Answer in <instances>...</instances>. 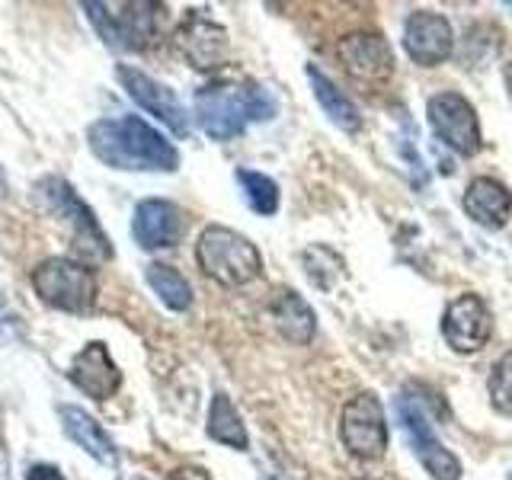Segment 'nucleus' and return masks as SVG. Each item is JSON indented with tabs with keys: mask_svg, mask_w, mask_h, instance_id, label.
Instances as JSON below:
<instances>
[{
	"mask_svg": "<svg viewBox=\"0 0 512 480\" xmlns=\"http://www.w3.org/2000/svg\"><path fill=\"white\" fill-rule=\"evenodd\" d=\"M196 122L212 141L237 138L250 122H269L276 116L272 93L256 80H215L196 90Z\"/></svg>",
	"mask_w": 512,
	"mask_h": 480,
	"instance_id": "nucleus-2",
	"label": "nucleus"
},
{
	"mask_svg": "<svg viewBox=\"0 0 512 480\" xmlns=\"http://www.w3.org/2000/svg\"><path fill=\"white\" fill-rule=\"evenodd\" d=\"M308 80H311V90H314V100L324 109V116L343 128V132L356 135L362 128V116H359V106L349 100V96L333 84V80L317 68V64H308Z\"/></svg>",
	"mask_w": 512,
	"mask_h": 480,
	"instance_id": "nucleus-20",
	"label": "nucleus"
},
{
	"mask_svg": "<svg viewBox=\"0 0 512 480\" xmlns=\"http://www.w3.org/2000/svg\"><path fill=\"white\" fill-rule=\"evenodd\" d=\"M116 77H119L122 90L132 96L144 112H151L154 119L164 122L176 138H189L192 122H189V112L180 103L176 90L160 84V80H154L151 74H144L141 68H132V64H119Z\"/></svg>",
	"mask_w": 512,
	"mask_h": 480,
	"instance_id": "nucleus-10",
	"label": "nucleus"
},
{
	"mask_svg": "<svg viewBox=\"0 0 512 480\" xmlns=\"http://www.w3.org/2000/svg\"><path fill=\"white\" fill-rule=\"evenodd\" d=\"M80 10L87 13V20L96 26L100 39L116 48V52H135L157 39V26H160V4H148V0H138V4H80Z\"/></svg>",
	"mask_w": 512,
	"mask_h": 480,
	"instance_id": "nucleus-6",
	"label": "nucleus"
},
{
	"mask_svg": "<svg viewBox=\"0 0 512 480\" xmlns=\"http://www.w3.org/2000/svg\"><path fill=\"white\" fill-rule=\"evenodd\" d=\"M68 381L84 397L96 400V404H103V400H109L112 394L122 388V372H119L116 359H112L109 346L103 340H90L71 359Z\"/></svg>",
	"mask_w": 512,
	"mask_h": 480,
	"instance_id": "nucleus-16",
	"label": "nucleus"
},
{
	"mask_svg": "<svg viewBox=\"0 0 512 480\" xmlns=\"http://www.w3.org/2000/svg\"><path fill=\"white\" fill-rule=\"evenodd\" d=\"M196 263L208 279L224 288H244L263 272V253L250 237L224 224H208L196 240Z\"/></svg>",
	"mask_w": 512,
	"mask_h": 480,
	"instance_id": "nucleus-4",
	"label": "nucleus"
},
{
	"mask_svg": "<svg viewBox=\"0 0 512 480\" xmlns=\"http://www.w3.org/2000/svg\"><path fill=\"white\" fill-rule=\"evenodd\" d=\"M397 416L407 429L413 455L420 458V464L429 471V477L432 480H461V461L442 445V439L436 436V429H432L420 400L410 397V394H400L397 397Z\"/></svg>",
	"mask_w": 512,
	"mask_h": 480,
	"instance_id": "nucleus-8",
	"label": "nucleus"
},
{
	"mask_svg": "<svg viewBox=\"0 0 512 480\" xmlns=\"http://www.w3.org/2000/svg\"><path fill=\"white\" fill-rule=\"evenodd\" d=\"M234 180L240 183V189H244V199L247 205L253 208L256 215H276L279 212V183L272 180V176L260 173V170H247V167H240L234 173Z\"/></svg>",
	"mask_w": 512,
	"mask_h": 480,
	"instance_id": "nucleus-23",
	"label": "nucleus"
},
{
	"mask_svg": "<svg viewBox=\"0 0 512 480\" xmlns=\"http://www.w3.org/2000/svg\"><path fill=\"white\" fill-rule=\"evenodd\" d=\"M301 263H304V272H308V279L317 285V288H333L336 279H343V272H346V263H343V256L324 247V244H314L301 253Z\"/></svg>",
	"mask_w": 512,
	"mask_h": 480,
	"instance_id": "nucleus-24",
	"label": "nucleus"
},
{
	"mask_svg": "<svg viewBox=\"0 0 512 480\" xmlns=\"http://www.w3.org/2000/svg\"><path fill=\"white\" fill-rule=\"evenodd\" d=\"M340 439L346 452L359 461H378L388 452V420H384L381 400L372 391L346 400L340 413Z\"/></svg>",
	"mask_w": 512,
	"mask_h": 480,
	"instance_id": "nucleus-7",
	"label": "nucleus"
},
{
	"mask_svg": "<svg viewBox=\"0 0 512 480\" xmlns=\"http://www.w3.org/2000/svg\"><path fill=\"white\" fill-rule=\"evenodd\" d=\"M269 317H272V327L279 330L282 340H288L292 346H308L317 333L314 308L298 292H292V288L276 292V298L269 301Z\"/></svg>",
	"mask_w": 512,
	"mask_h": 480,
	"instance_id": "nucleus-19",
	"label": "nucleus"
},
{
	"mask_svg": "<svg viewBox=\"0 0 512 480\" xmlns=\"http://www.w3.org/2000/svg\"><path fill=\"white\" fill-rule=\"evenodd\" d=\"M503 77H506V87H509V100H512V61L503 68Z\"/></svg>",
	"mask_w": 512,
	"mask_h": 480,
	"instance_id": "nucleus-28",
	"label": "nucleus"
},
{
	"mask_svg": "<svg viewBox=\"0 0 512 480\" xmlns=\"http://www.w3.org/2000/svg\"><path fill=\"white\" fill-rule=\"evenodd\" d=\"M189 218L170 199H141L132 215V237L141 250H173L186 237Z\"/></svg>",
	"mask_w": 512,
	"mask_h": 480,
	"instance_id": "nucleus-13",
	"label": "nucleus"
},
{
	"mask_svg": "<svg viewBox=\"0 0 512 480\" xmlns=\"http://www.w3.org/2000/svg\"><path fill=\"white\" fill-rule=\"evenodd\" d=\"M404 52L420 68H436L455 52V32L448 16L436 10H413L404 20Z\"/></svg>",
	"mask_w": 512,
	"mask_h": 480,
	"instance_id": "nucleus-15",
	"label": "nucleus"
},
{
	"mask_svg": "<svg viewBox=\"0 0 512 480\" xmlns=\"http://www.w3.org/2000/svg\"><path fill=\"white\" fill-rule=\"evenodd\" d=\"M205 432L212 442H221L234 448V452H247L250 448V436H247V426L240 420L237 407L231 404V397L218 391L212 397V404H208V423H205Z\"/></svg>",
	"mask_w": 512,
	"mask_h": 480,
	"instance_id": "nucleus-21",
	"label": "nucleus"
},
{
	"mask_svg": "<svg viewBox=\"0 0 512 480\" xmlns=\"http://www.w3.org/2000/svg\"><path fill=\"white\" fill-rule=\"evenodd\" d=\"M58 420H61L64 436H68L77 448H84L96 464H103L109 471H119V448L109 439V432L103 429V423L96 420L93 413H87L84 407H74V404H61Z\"/></svg>",
	"mask_w": 512,
	"mask_h": 480,
	"instance_id": "nucleus-17",
	"label": "nucleus"
},
{
	"mask_svg": "<svg viewBox=\"0 0 512 480\" xmlns=\"http://www.w3.org/2000/svg\"><path fill=\"white\" fill-rule=\"evenodd\" d=\"M29 282L42 304L64 314H90L100 292L93 269L74 256H48L32 269Z\"/></svg>",
	"mask_w": 512,
	"mask_h": 480,
	"instance_id": "nucleus-5",
	"label": "nucleus"
},
{
	"mask_svg": "<svg viewBox=\"0 0 512 480\" xmlns=\"http://www.w3.org/2000/svg\"><path fill=\"white\" fill-rule=\"evenodd\" d=\"M4 196H7V173L0 167V202H4Z\"/></svg>",
	"mask_w": 512,
	"mask_h": 480,
	"instance_id": "nucleus-29",
	"label": "nucleus"
},
{
	"mask_svg": "<svg viewBox=\"0 0 512 480\" xmlns=\"http://www.w3.org/2000/svg\"><path fill=\"white\" fill-rule=\"evenodd\" d=\"M487 391H490L493 410H500L503 416H512V352H506V356L493 362L490 378H487Z\"/></svg>",
	"mask_w": 512,
	"mask_h": 480,
	"instance_id": "nucleus-25",
	"label": "nucleus"
},
{
	"mask_svg": "<svg viewBox=\"0 0 512 480\" xmlns=\"http://www.w3.org/2000/svg\"><path fill=\"white\" fill-rule=\"evenodd\" d=\"M32 199H36L48 215L61 218L71 231L74 253L84 266H103L112 260V240L106 237L103 224L96 221L93 208L77 196L74 186L64 176H42L32 186Z\"/></svg>",
	"mask_w": 512,
	"mask_h": 480,
	"instance_id": "nucleus-3",
	"label": "nucleus"
},
{
	"mask_svg": "<svg viewBox=\"0 0 512 480\" xmlns=\"http://www.w3.org/2000/svg\"><path fill=\"white\" fill-rule=\"evenodd\" d=\"M26 480H64V474L55 468V464H32L26 471Z\"/></svg>",
	"mask_w": 512,
	"mask_h": 480,
	"instance_id": "nucleus-26",
	"label": "nucleus"
},
{
	"mask_svg": "<svg viewBox=\"0 0 512 480\" xmlns=\"http://www.w3.org/2000/svg\"><path fill=\"white\" fill-rule=\"evenodd\" d=\"M336 55H340L346 74L368 90L381 87L394 74V52L381 32H368V29L349 32L336 45Z\"/></svg>",
	"mask_w": 512,
	"mask_h": 480,
	"instance_id": "nucleus-11",
	"label": "nucleus"
},
{
	"mask_svg": "<svg viewBox=\"0 0 512 480\" xmlns=\"http://www.w3.org/2000/svg\"><path fill=\"white\" fill-rule=\"evenodd\" d=\"M173 45L196 71H215L228 61V29L221 23L208 20L202 13H189L186 20L176 26Z\"/></svg>",
	"mask_w": 512,
	"mask_h": 480,
	"instance_id": "nucleus-14",
	"label": "nucleus"
},
{
	"mask_svg": "<svg viewBox=\"0 0 512 480\" xmlns=\"http://www.w3.org/2000/svg\"><path fill=\"white\" fill-rule=\"evenodd\" d=\"M429 125L432 132L439 135L445 148H452L461 157H474L480 151V122H477V109L464 100L461 93L445 90L429 96Z\"/></svg>",
	"mask_w": 512,
	"mask_h": 480,
	"instance_id": "nucleus-9",
	"label": "nucleus"
},
{
	"mask_svg": "<svg viewBox=\"0 0 512 480\" xmlns=\"http://www.w3.org/2000/svg\"><path fill=\"white\" fill-rule=\"evenodd\" d=\"M87 144L93 157L112 170H125V173L180 170V151H176V144L141 116L96 119L87 128Z\"/></svg>",
	"mask_w": 512,
	"mask_h": 480,
	"instance_id": "nucleus-1",
	"label": "nucleus"
},
{
	"mask_svg": "<svg viewBox=\"0 0 512 480\" xmlns=\"http://www.w3.org/2000/svg\"><path fill=\"white\" fill-rule=\"evenodd\" d=\"M144 282L151 285V292L160 298V304L176 314H183L192 308V285L180 269H173L167 263H148L144 266Z\"/></svg>",
	"mask_w": 512,
	"mask_h": 480,
	"instance_id": "nucleus-22",
	"label": "nucleus"
},
{
	"mask_svg": "<svg viewBox=\"0 0 512 480\" xmlns=\"http://www.w3.org/2000/svg\"><path fill=\"white\" fill-rule=\"evenodd\" d=\"M167 480H212L202 468H180V471H173Z\"/></svg>",
	"mask_w": 512,
	"mask_h": 480,
	"instance_id": "nucleus-27",
	"label": "nucleus"
},
{
	"mask_svg": "<svg viewBox=\"0 0 512 480\" xmlns=\"http://www.w3.org/2000/svg\"><path fill=\"white\" fill-rule=\"evenodd\" d=\"M493 336V314L487 308V301L464 292L458 295L442 314V340L452 346L458 356H474L480 352Z\"/></svg>",
	"mask_w": 512,
	"mask_h": 480,
	"instance_id": "nucleus-12",
	"label": "nucleus"
},
{
	"mask_svg": "<svg viewBox=\"0 0 512 480\" xmlns=\"http://www.w3.org/2000/svg\"><path fill=\"white\" fill-rule=\"evenodd\" d=\"M461 205H464V212H468V218H474L477 224H484L490 231H500L512 215V192L500 180H493V176H477V180H471L468 189H464Z\"/></svg>",
	"mask_w": 512,
	"mask_h": 480,
	"instance_id": "nucleus-18",
	"label": "nucleus"
},
{
	"mask_svg": "<svg viewBox=\"0 0 512 480\" xmlns=\"http://www.w3.org/2000/svg\"><path fill=\"white\" fill-rule=\"evenodd\" d=\"M266 480H279V477H266Z\"/></svg>",
	"mask_w": 512,
	"mask_h": 480,
	"instance_id": "nucleus-30",
	"label": "nucleus"
}]
</instances>
